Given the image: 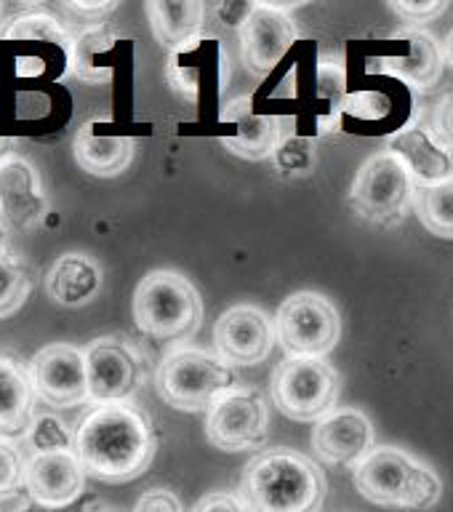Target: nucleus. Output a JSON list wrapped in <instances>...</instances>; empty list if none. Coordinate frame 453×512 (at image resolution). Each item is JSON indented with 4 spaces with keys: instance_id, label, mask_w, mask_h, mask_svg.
<instances>
[{
    "instance_id": "nucleus-39",
    "label": "nucleus",
    "mask_w": 453,
    "mask_h": 512,
    "mask_svg": "<svg viewBox=\"0 0 453 512\" xmlns=\"http://www.w3.org/2000/svg\"><path fill=\"white\" fill-rule=\"evenodd\" d=\"M11 147H14V139H8V136H0V160L11 155Z\"/></svg>"
},
{
    "instance_id": "nucleus-27",
    "label": "nucleus",
    "mask_w": 453,
    "mask_h": 512,
    "mask_svg": "<svg viewBox=\"0 0 453 512\" xmlns=\"http://www.w3.org/2000/svg\"><path fill=\"white\" fill-rule=\"evenodd\" d=\"M414 211L430 235L453 240V179L435 187H414Z\"/></svg>"
},
{
    "instance_id": "nucleus-44",
    "label": "nucleus",
    "mask_w": 453,
    "mask_h": 512,
    "mask_svg": "<svg viewBox=\"0 0 453 512\" xmlns=\"http://www.w3.org/2000/svg\"><path fill=\"white\" fill-rule=\"evenodd\" d=\"M3 8H6V6H3V3H0V14H3Z\"/></svg>"
},
{
    "instance_id": "nucleus-7",
    "label": "nucleus",
    "mask_w": 453,
    "mask_h": 512,
    "mask_svg": "<svg viewBox=\"0 0 453 512\" xmlns=\"http://www.w3.org/2000/svg\"><path fill=\"white\" fill-rule=\"evenodd\" d=\"M270 392L280 414L294 422H318L336 408L342 379L323 358H286L272 371Z\"/></svg>"
},
{
    "instance_id": "nucleus-10",
    "label": "nucleus",
    "mask_w": 453,
    "mask_h": 512,
    "mask_svg": "<svg viewBox=\"0 0 453 512\" xmlns=\"http://www.w3.org/2000/svg\"><path fill=\"white\" fill-rule=\"evenodd\" d=\"M91 403H120L139 390L144 379V358L126 336H96L83 347Z\"/></svg>"
},
{
    "instance_id": "nucleus-2",
    "label": "nucleus",
    "mask_w": 453,
    "mask_h": 512,
    "mask_svg": "<svg viewBox=\"0 0 453 512\" xmlns=\"http://www.w3.org/2000/svg\"><path fill=\"white\" fill-rule=\"evenodd\" d=\"M326 472L294 448H264L243 467L238 496L248 512H320Z\"/></svg>"
},
{
    "instance_id": "nucleus-28",
    "label": "nucleus",
    "mask_w": 453,
    "mask_h": 512,
    "mask_svg": "<svg viewBox=\"0 0 453 512\" xmlns=\"http://www.w3.org/2000/svg\"><path fill=\"white\" fill-rule=\"evenodd\" d=\"M347 67L339 54L320 56L318 62V99L328 104V115L320 123V131H336L347 104Z\"/></svg>"
},
{
    "instance_id": "nucleus-25",
    "label": "nucleus",
    "mask_w": 453,
    "mask_h": 512,
    "mask_svg": "<svg viewBox=\"0 0 453 512\" xmlns=\"http://www.w3.org/2000/svg\"><path fill=\"white\" fill-rule=\"evenodd\" d=\"M208 40L200 35V38L190 40L187 46L176 48L168 56V83L174 86V91H179L182 96H187L190 102H195L200 96V86H203V62H211L222 48L211 46L206 48Z\"/></svg>"
},
{
    "instance_id": "nucleus-8",
    "label": "nucleus",
    "mask_w": 453,
    "mask_h": 512,
    "mask_svg": "<svg viewBox=\"0 0 453 512\" xmlns=\"http://www.w3.org/2000/svg\"><path fill=\"white\" fill-rule=\"evenodd\" d=\"M275 331L286 358H326L342 336V320L326 296L299 291L278 307Z\"/></svg>"
},
{
    "instance_id": "nucleus-40",
    "label": "nucleus",
    "mask_w": 453,
    "mask_h": 512,
    "mask_svg": "<svg viewBox=\"0 0 453 512\" xmlns=\"http://www.w3.org/2000/svg\"><path fill=\"white\" fill-rule=\"evenodd\" d=\"M443 51H446V64H451L453 67V30L448 32L446 43H443Z\"/></svg>"
},
{
    "instance_id": "nucleus-38",
    "label": "nucleus",
    "mask_w": 453,
    "mask_h": 512,
    "mask_svg": "<svg viewBox=\"0 0 453 512\" xmlns=\"http://www.w3.org/2000/svg\"><path fill=\"white\" fill-rule=\"evenodd\" d=\"M251 8L254 3H224V6H216V14L222 16L224 24H230V27H238L246 22V16L251 14Z\"/></svg>"
},
{
    "instance_id": "nucleus-31",
    "label": "nucleus",
    "mask_w": 453,
    "mask_h": 512,
    "mask_svg": "<svg viewBox=\"0 0 453 512\" xmlns=\"http://www.w3.org/2000/svg\"><path fill=\"white\" fill-rule=\"evenodd\" d=\"M27 456L16 440L0 435V499H14L24 491Z\"/></svg>"
},
{
    "instance_id": "nucleus-20",
    "label": "nucleus",
    "mask_w": 453,
    "mask_h": 512,
    "mask_svg": "<svg viewBox=\"0 0 453 512\" xmlns=\"http://www.w3.org/2000/svg\"><path fill=\"white\" fill-rule=\"evenodd\" d=\"M102 280V267L94 256L83 251H67L56 256V262L48 267L43 288L51 302L75 310L94 302V296L102 291Z\"/></svg>"
},
{
    "instance_id": "nucleus-43",
    "label": "nucleus",
    "mask_w": 453,
    "mask_h": 512,
    "mask_svg": "<svg viewBox=\"0 0 453 512\" xmlns=\"http://www.w3.org/2000/svg\"><path fill=\"white\" fill-rule=\"evenodd\" d=\"M83 512H110V510H83Z\"/></svg>"
},
{
    "instance_id": "nucleus-26",
    "label": "nucleus",
    "mask_w": 453,
    "mask_h": 512,
    "mask_svg": "<svg viewBox=\"0 0 453 512\" xmlns=\"http://www.w3.org/2000/svg\"><path fill=\"white\" fill-rule=\"evenodd\" d=\"M0 40H43V43L64 48L67 56L72 51V35L67 27L46 11H27L8 22H0Z\"/></svg>"
},
{
    "instance_id": "nucleus-21",
    "label": "nucleus",
    "mask_w": 453,
    "mask_h": 512,
    "mask_svg": "<svg viewBox=\"0 0 453 512\" xmlns=\"http://www.w3.org/2000/svg\"><path fill=\"white\" fill-rule=\"evenodd\" d=\"M35 387L30 366L0 355V435H24L35 419Z\"/></svg>"
},
{
    "instance_id": "nucleus-22",
    "label": "nucleus",
    "mask_w": 453,
    "mask_h": 512,
    "mask_svg": "<svg viewBox=\"0 0 453 512\" xmlns=\"http://www.w3.org/2000/svg\"><path fill=\"white\" fill-rule=\"evenodd\" d=\"M134 147L131 136H102L94 131V123H86L72 142V155L86 174L110 179L131 166Z\"/></svg>"
},
{
    "instance_id": "nucleus-41",
    "label": "nucleus",
    "mask_w": 453,
    "mask_h": 512,
    "mask_svg": "<svg viewBox=\"0 0 453 512\" xmlns=\"http://www.w3.org/2000/svg\"><path fill=\"white\" fill-rule=\"evenodd\" d=\"M14 499H16V496H14ZM14 499H0V512H14L11 507H8V504L14 502ZM22 510H24V507H22ZM22 510H19V512H22Z\"/></svg>"
},
{
    "instance_id": "nucleus-32",
    "label": "nucleus",
    "mask_w": 453,
    "mask_h": 512,
    "mask_svg": "<svg viewBox=\"0 0 453 512\" xmlns=\"http://www.w3.org/2000/svg\"><path fill=\"white\" fill-rule=\"evenodd\" d=\"M64 14H70L75 22H80L83 27H99L104 24V19L118 8L115 0H96V3H86V0H67V3H59Z\"/></svg>"
},
{
    "instance_id": "nucleus-30",
    "label": "nucleus",
    "mask_w": 453,
    "mask_h": 512,
    "mask_svg": "<svg viewBox=\"0 0 453 512\" xmlns=\"http://www.w3.org/2000/svg\"><path fill=\"white\" fill-rule=\"evenodd\" d=\"M24 440L32 454H48V451H70L75 448V430L54 411H35L30 430L24 432Z\"/></svg>"
},
{
    "instance_id": "nucleus-17",
    "label": "nucleus",
    "mask_w": 453,
    "mask_h": 512,
    "mask_svg": "<svg viewBox=\"0 0 453 512\" xmlns=\"http://www.w3.org/2000/svg\"><path fill=\"white\" fill-rule=\"evenodd\" d=\"M48 214V198L40 187L38 168L11 152L0 160V222L14 230H35Z\"/></svg>"
},
{
    "instance_id": "nucleus-15",
    "label": "nucleus",
    "mask_w": 453,
    "mask_h": 512,
    "mask_svg": "<svg viewBox=\"0 0 453 512\" xmlns=\"http://www.w3.org/2000/svg\"><path fill=\"white\" fill-rule=\"evenodd\" d=\"M374 424L360 408L336 406L312 427V448L323 464L355 467L374 451Z\"/></svg>"
},
{
    "instance_id": "nucleus-11",
    "label": "nucleus",
    "mask_w": 453,
    "mask_h": 512,
    "mask_svg": "<svg viewBox=\"0 0 453 512\" xmlns=\"http://www.w3.org/2000/svg\"><path fill=\"white\" fill-rule=\"evenodd\" d=\"M30 376L35 398L46 408L62 411V408H78L83 403H91L83 347L67 342L46 344L30 360Z\"/></svg>"
},
{
    "instance_id": "nucleus-13",
    "label": "nucleus",
    "mask_w": 453,
    "mask_h": 512,
    "mask_svg": "<svg viewBox=\"0 0 453 512\" xmlns=\"http://www.w3.org/2000/svg\"><path fill=\"white\" fill-rule=\"evenodd\" d=\"M278 342L275 320L256 304H238L216 320L214 352L227 366H256Z\"/></svg>"
},
{
    "instance_id": "nucleus-5",
    "label": "nucleus",
    "mask_w": 453,
    "mask_h": 512,
    "mask_svg": "<svg viewBox=\"0 0 453 512\" xmlns=\"http://www.w3.org/2000/svg\"><path fill=\"white\" fill-rule=\"evenodd\" d=\"M232 387H238L232 366L216 352L190 344L168 350L155 368V392L160 400L187 414L208 411L214 400Z\"/></svg>"
},
{
    "instance_id": "nucleus-16",
    "label": "nucleus",
    "mask_w": 453,
    "mask_h": 512,
    "mask_svg": "<svg viewBox=\"0 0 453 512\" xmlns=\"http://www.w3.org/2000/svg\"><path fill=\"white\" fill-rule=\"evenodd\" d=\"M219 120L238 128L232 136H222V142L224 147H230L232 155L246 160H264L275 155L294 136L296 126L291 115H254L248 96L224 104Z\"/></svg>"
},
{
    "instance_id": "nucleus-24",
    "label": "nucleus",
    "mask_w": 453,
    "mask_h": 512,
    "mask_svg": "<svg viewBox=\"0 0 453 512\" xmlns=\"http://www.w3.org/2000/svg\"><path fill=\"white\" fill-rule=\"evenodd\" d=\"M112 46H115V35L104 30V24L83 27L78 35H72V51L67 56L72 75L86 83H107L112 78Z\"/></svg>"
},
{
    "instance_id": "nucleus-19",
    "label": "nucleus",
    "mask_w": 453,
    "mask_h": 512,
    "mask_svg": "<svg viewBox=\"0 0 453 512\" xmlns=\"http://www.w3.org/2000/svg\"><path fill=\"white\" fill-rule=\"evenodd\" d=\"M392 38L403 40L408 46V54L382 56L374 72H384V75L398 78L400 83L419 88V91L435 86L446 67V51L435 40V35L419 30V27H406V30L395 32Z\"/></svg>"
},
{
    "instance_id": "nucleus-33",
    "label": "nucleus",
    "mask_w": 453,
    "mask_h": 512,
    "mask_svg": "<svg viewBox=\"0 0 453 512\" xmlns=\"http://www.w3.org/2000/svg\"><path fill=\"white\" fill-rule=\"evenodd\" d=\"M344 112H350L355 118L382 120L390 112V99L384 94H376V91H358V94L347 96Z\"/></svg>"
},
{
    "instance_id": "nucleus-23",
    "label": "nucleus",
    "mask_w": 453,
    "mask_h": 512,
    "mask_svg": "<svg viewBox=\"0 0 453 512\" xmlns=\"http://www.w3.org/2000/svg\"><path fill=\"white\" fill-rule=\"evenodd\" d=\"M152 35L168 51L187 46L190 40L200 38L206 22V3L200 0H150L147 6Z\"/></svg>"
},
{
    "instance_id": "nucleus-4",
    "label": "nucleus",
    "mask_w": 453,
    "mask_h": 512,
    "mask_svg": "<svg viewBox=\"0 0 453 512\" xmlns=\"http://www.w3.org/2000/svg\"><path fill=\"white\" fill-rule=\"evenodd\" d=\"M131 307L139 331L163 342L190 339L203 320L198 288L174 270L147 272L136 286Z\"/></svg>"
},
{
    "instance_id": "nucleus-14",
    "label": "nucleus",
    "mask_w": 453,
    "mask_h": 512,
    "mask_svg": "<svg viewBox=\"0 0 453 512\" xmlns=\"http://www.w3.org/2000/svg\"><path fill=\"white\" fill-rule=\"evenodd\" d=\"M86 470L80 464L75 448L70 451H48V454L27 456L24 470V491L32 504L43 510L59 512L78 502L86 488Z\"/></svg>"
},
{
    "instance_id": "nucleus-6",
    "label": "nucleus",
    "mask_w": 453,
    "mask_h": 512,
    "mask_svg": "<svg viewBox=\"0 0 453 512\" xmlns=\"http://www.w3.org/2000/svg\"><path fill=\"white\" fill-rule=\"evenodd\" d=\"M350 206L360 219L379 227L406 219L408 208H414V179L395 152L384 147L360 166L350 190Z\"/></svg>"
},
{
    "instance_id": "nucleus-12",
    "label": "nucleus",
    "mask_w": 453,
    "mask_h": 512,
    "mask_svg": "<svg viewBox=\"0 0 453 512\" xmlns=\"http://www.w3.org/2000/svg\"><path fill=\"white\" fill-rule=\"evenodd\" d=\"M240 59L254 78H267L280 59L288 54L299 38L296 22L288 16L286 6L254 3L246 22L240 24Z\"/></svg>"
},
{
    "instance_id": "nucleus-9",
    "label": "nucleus",
    "mask_w": 453,
    "mask_h": 512,
    "mask_svg": "<svg viewBox=\"0 0 453 512\" xmlns=\"http://www.w3.org/2000/svg\"><path fill=\"white\" fill-rule=\"evenodd\" d=\"M208 443L227 454L259 451L270 435V411L262 392L254 387H232L214 400L206 416Z\"/></svg>"
},
{
    "instance_id": "nucleus-34",
    "label": "nucleus",
    "mask_w": 453,
    "mask_h": 512,
    "mask_svg": "<svg viewBox=\"0 0 453 512\" xmlns=\"http://www.w3.org/2000/svg\"><path fill=\"white\" fill-rule=\"evenodd\" d=\"M390 8L400 16V19H403V22L424 24V22H432V19H438V16L448 8V3L446 0H411V3L392 0Z\"/></svg>"
},
{
    "instance_id": "nucleus-18",
    "label": "nucleus",
    "mask_w": 453,
    "mask_h": 512,
    "mask_svg": "<svg viewBox=\"0 0 453 512\" xmlns=\"http://www.w3.org/2000/svg\"><path fill=\"white\" fill-rule=\"evenodd\" d=\"M387 150L403 160L414 187H435L453 179V152L432 134V128H400L387 139Z\"/></svg>"
},
{
    "instance_id": "nucleus-3",
    "label": "nucleus",
    "mask_w": 453,
    "mask_h": 512,
    "mask_svg": "<svg viewBox=\"0 0 453 512\" xmlns=\"http://www.w3.org/2000/svg\"><path fill=\"white\" fill-rule=\"evenodd\" d=\"M352 478L358 494L379 507L422 512L435 507L443 494L438 472L395 446H376L352 467Z\"/></svg>"
},
{
    "instance_id": "nucleus-36",
    "label": "nucleus",
    "mask_w": 453,
    "mask_h": 512,
    "mask_svg": "<svg viewBox=\"0 0 453 512\" xmlns=\"http://www.w3.org/2000/svg\"><path fill=\"white\" fill-rule=\"evenodd\" d=\"M432 134L453 150V91H448L432 110Z\"/></svg>"
},
{
    "instance_id": "nucleus-29",
    "label": "nucleus",
    "mask_w": 453,
    "mask_h": 512,
    "mask_svg": "<svg viewBox=\"0 0 453 512\" xmlns=\"http://www.w3.org/2000/svg\"><path fill=\"white\" fill-rule=\"evenodd\" d=\"M32 283L35 278L22 256L0 246V320L22 310V304L32 291Z\"/></svg>"
},
{
    "instance_id": "nucleus-1",
    "label": "nucleus",
    "mask_w": 453,
    "mask_h": 512,
    "mask_svg": "<svg viewBox=\"0 0 453 512\" xmlns=\"http://www.w3.org/2000/svg\"><path fill=\"white\" fill-rule=\"evenodd\" d=\"M158 438L150 416L131 400L96 403L75 427V454L88 478L128 483L147 472Z\"/></svg>"
},
{
    "instance_id": "nucleus-42",
    "label": "nucleus",
    "mask_w": 453,
    "mask_h": 512,
    "mask_svg": "<svg viewBox=\"0 0 453 512\" xmlns=\"http://www.w3.org/2000/svg\"><path fill=\"white\" fill-rule=\"evenodd\" d=\"M22 512H51V510H43V507H38V504H27V507H24Z\"/></svg>"
},
{
    "instance_id": "nucleus-37",
    "label": "nucleus",
    "mask_w": 453,
    "mask_h": 512,
    "mask_svg": "<svg viewBox=\"0 0 453 512\" xmlns=\"http://www.w3.org/2000/svg\"><path fill=\"white\" fill-rule=\"evenodd\" d=\"M190 512H248V510H246V504L240 502L238 494H230V491H208L206 496H200Z\"/></svg>"
},
{
    "instance_id": "nucleus-35",
    "label": "nucleus",
    "mask_w": 453,
    "mask_h": 512,
    "mask_svg": "<svg viewBox=\"0 0 453 512\" xmlns=\"http://www.w3.org/2000/svg\"><path fill=\"white\" fill-rule=\"evenodd\" d=\"M134 512H184V507L171 488H150L139 496Z\"/></svg>"
}]
</instances>
